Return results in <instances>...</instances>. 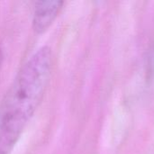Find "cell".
Instances as JSON below:
<instances>
[{"label": "cell", "instance_id": "obj_1", "mask_svg": "<svg viewBox=\"0 0 154 154\" xmlns=\"http://www.w3.org/2000/svg\"><path fill=\"white\" fill-rule=\"evenodd\" d=\"M53 69L51 49L42 46L21 66L0 101V154H11L41 106Z\"/></svg>", "mask_w": 154, "mask_h": 154}, {"label": "cell", "instance_id": "obj_2", "mask_svg": "<svg viewBox=\"0 0 154 154\" xmlns=\"http://www.w3.org/2000/svg\"><path fill=\"white\" fill-rule=\"evenodd\" d=\"M64 1H40L34 5L32 27L36 34L44 33L54 23L60 13Z\"/></svg>", "mask_w": 154, "mask_h": 154}, {"label": "cell", "instance_id": "obj_3", "mask_svg": "<svg viewBox=\"0 0 154 154\" xmlns=\"http://www.w3.org/2000/svg\"><path fill=\"white\" fill-rule=\"evenodd\" d=\"M3 64H4V52H3V49L0 46V75L2 72V69H3Z\"/></svg>", "mask_w": 154, "mask_h": 154}]
</instances>
